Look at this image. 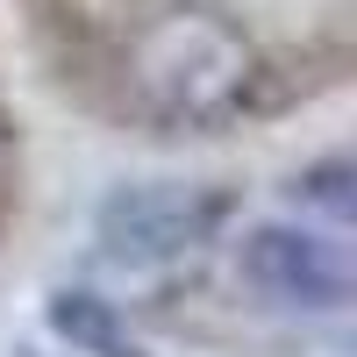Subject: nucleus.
Instances as JSON below:
<instances>
[{
    "label": "nucleus",
    "instance_id": "1",
    "mask_svg": "<svg viewBox=\"0 0 357 357\" xmlns=\"http://www.w3.org/2000/svg\"><path fill=\"white\" fill-rule=\"evenodd\" d=\"M250 79H257V57L243 43V29L222 22L215 8L158 15L129 43V65H122L129 107L165 122V129H207L222 114H236L243 93H250Z\"/></svg>",
    "mask_w": 357,
    "mask_h": 357
},
{
    "label": "nucleus",
    "instance_id": "2",
    "mask_svg": "<svg viewBox=\"0 0 357 357\" xmlns=\"http://www.w3.org/2000/svg\"><path fill=\"white\" fill-rule=\"evenodd\" d=\"M222 222V193L178 186V178H151V186H122L100 207V243L114 264H172L200 250Z\"/></svg>",
    "mask_w": 357,
    "mask_h": 357
},
{
    "label": "nucleus",
    "instance_id": "3",
    "mask_svg": "<svg viewBox=\"0 0 357 357\" xmlns=\"http://www.w3.org/2000/svg\"><path fill=\"white\" fill-rule=\"evenodd\" d=\"M243 279L279 307H343L350 301V257L314 229L264 222L243 243Z\"/></svg>",
    "mask_w": 357,
    "mask_h": 357
},
{
    "label": "nucleus",
    "instance_id": "4",
    "mask_svg": "<svg viewBox=\"0 0 357 357\" xmlns=\"http://www.w3.org/2000/svg\"><path fill=\"white\" fill-rule=\"evenodd\" d=\"M50 329L65 336L72 350H86V357H136L129 329L114 321L107 301H93V293H57V301H50Z\"/></svg>",
    "mask_w": 357,
    "mask_h": 357
},
{
    "label": "nucleus",
    "instance_id": "5",
    "mask_svg": "<svg viewBox=\"0 0 357 357\" xmlns=\"http://www.w3.org/2000/svg\"><path fill=\"white\" fill-rule=\"evenodd\" d=\"M343 178H350L343 165H321V172H307L293 193H301V200H314V207H329V215H350V193H343Z\"/></svg>",
    "mask_w": 357,
    "mask_h": 357
}]
</instances>
